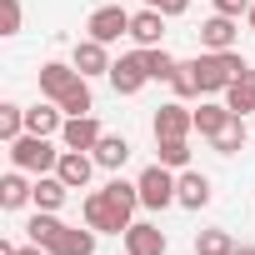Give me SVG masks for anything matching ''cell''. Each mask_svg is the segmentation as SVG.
Returning a JSON list of instances; mask_svg holds the SVG:
<instances>
[{
	"mask_svg": "<svg viewBox=\"0 0 255 255\" xmlns=\"http://www.w3.org/2000/svg\"><path fill=\"white\" fill-rule=\"evenodd\" d=\"M245 70V60L235 55V50H205V55H195V75H200V95H225L230 90V80Z\"/></svg>",
	"mask_w": 255,
	"mask_h": 255,
	"instance_id": "1",
	"label": "cell"
},
{
	"mask_svg": "<svg viewBox=\"0 0 255 255\" xmlns=\"http://www.w3.org/2000/svg\"><path fill=\"white\" fill-rule=\"evenodd\" d=\"M60 155L65 150H55L50 145V135H20V140H10V160H15V170H35V175H50L55 165H60Z\"/></svg>",
	"mask_w": 255,
	"mask_h": 255,
	"instance_id": "2",
	"label": "cell"
},
{
	"mask_svg": "<svg viewBox=\"0 0 255 255\" xmlns=\"http://www.w3.org/2000/svg\"><path fill=\"white\" fill-rule=\"evenodd\" d=\"M85 225L100 230V235H125L130 230V215L110 200V190H90L85 195Z\"/></svg>",
	"mask_w": 255,
	"mask_h": 255,
	"instance_id": "3",
	"label": "cell"
},
{
	"mask_svg": "<svg viewBox=\"0 0 255 255\" xmlns=\"http://www.w3.org/2000/svg\"><path fill=\"white\" fill-rule=\"evenodd\" d=\"M135 185H140V205H145V210H165V205H175V175H170V165H160V160L145 165Z\"/></svg>",
	"mask_w": 255,
	"mask_h": 255,
	"instance_id": "4",
	"label": "cell"
},
{
	"mask_svg": "<svg viewBox=\"0 0 255 255\" xmlns=\"http://www.w3.org/2000/svg\"><path fill=\"white\" fill-rule=\"evenodd\" d=\"M145 80H150V60H145V50H130V55H120V60L110 65V85H115V95H140Z\"/></svg>",
	"mask_w": 255,
	"mask_h": 255,
	"instance_id": "5",
	"label": "cell"
},
{
	"mask_svg": "<svg viewBox=\"0 0 255 255\" xmlns=\"http://www.w3.org/2000/svg\"><path fill=\"white\" fill-rule=\"evenodd\" d=\"M85 30H90V40H100V45H110V40H120V35H130V15H125V5H105L85 20Z\"/></svg>",
	"mask_w": 255,
	"mask_h": 255,
	"instance_id": "6",
	"label": "cell"
},
{
	"mask_svg": "<svg viewBox=\"0 0 255 255\" xmlns=\"http://www.w3.org/2000/svg\"><path fill=\"white\" fill-rule=\"evenodd\" d=\"M190 130H195V110H185L180 100L155 110V140H190Z\"/></svg>",
	"mask_w": 255,
	"mask_h": 255,
	"instance_id": "7",
	"label": "cell"
},
{
	"mask_svg": "<svg viewBox=\"0 0 255 255\" xmlns=\"http://www.w3.org/2000/svg\"><path fill=\"white\" fill-rule=\"evenodd\" d=\"M100 120L95 115H70L65 125H60V140H65V150H95L100 145Z\"/></svg>",
	"mask_w": 255,
	"mask_h": 255,
	"instance_id": "8",
	"label": "cell"
},
{
	"mask_svg": "<svg viewBox=\"0 0 255 255\" xmlns=\"http://www.w3.org/2000/svg\"><path fill=\"white\" fill-rule=\"evenodd\" d=\"M125 255H165V230L150 220H130L125 230Z\"/></svg>",
	"mask_w": 255,
	"mask_h": 255,
	"instance_id": "9",
	"label": "cell"
},
{
	"mask_svg": "<svg viewBox=\"0 0 255 255\" xmlns=\"http://www.w3.org/2000/svg\"><path fill=\"white\" fill-rule=\"evenodd\" d=\"M75 80H80V70H75V65H65V60L40 65V95H45V100H65V95L75 90Z\"/></svg>",
	"mask_w": 255,
	"mask_h": 255,
	"instance_id": "10",
	"label": "cell"
},
{
	"mask_svg": "<svg viewBox=\"0 0 255 255\" xmlns=\"http://www.w3.org/2000/svg\"><path fill=\"white\" fill-rule=\"evenodd\" d=\"M70 65H75V70L90 80V75H110V65H115V60L105 55V45H100V40H90V35H85V40H75V55H70Z\"/></svg>",
	"mask_w": 255,
	"mask_h": 255,
	"instance_id": "11",
	"label": "cell"
},
{
	"mask_svg": "<svg viewBox=\"0 0 255 255\" xmlns=\"http://www.w3.org/2000/svg\"><path fill=\"white\" fill-rule=\"evenodd\" d=\"M165 20H170V15H160V10H150V5H145V10H135V15H130V40H135L140 50L160 45V35H165Z\"/></svg>",
	"mask_w": 255,
	"mask_h": 255,
	"instance_id": "12",
	"label": "cell"
},
{
	"mask_svg": "<svg viewBox=\"0 0 255 255\" xmlns=\"http://www.w3.org/2000/svg\"><path fill=\"white\" fill-rule=\"evenodd\" d=\"M175 205H185V210L210 205V180H205L200 170H180V175H175Z\"/></svg>",
	"mask_w": 255,
	"mask_h": 255,
	"instance_id": "13",
	"label": "cell"
},
{
	"mask_svg": "<svg viewBox=\"0 0 255 255\" xmlns=\"http://www.w3.org/2000/svg\"><path fill=\"white\" fill-rule=\"evenodd\" d=\"M90 170H95V155H85V150H65L60 165H55V175H60L70 190H85V185H90Z\"/></svg>",
	"mask_w": 255,
	"mask_h": 255,
	"instance_id": "14",
	"label": "cell"
},
{
	"mask_svg": "<svg viewBox=\"0 0 255 255\" xmlns=\"http://www.w3.org/2000/svg\"><path fill=\"white\" fill-rule=\"evenodd\" d=\"M235 15H210L205 25H200V45L205 50H235Z\"/></svg>",
	"mask_w": 255,
	"mask_h": 255,
	"instance_id": "15",
	"label": "cell"
},
{
	"mask_svg": "<svg viewBox=\"0 0 255 255\" xmlns=\"http://www.w3.org/2000/svg\"><path fill=\"white\" fill-rule=\"evenodd\" d=\"M95 235H100V230H90V225H85V230H80V225H65L60 240L50 245V255H95Z\"/></svg>",
	"mask_w": 255,
	"mask_h": 255,
	"instance_id": "16",
	"label": "cell"
},
{
	"mask_svg": "<svg viewBox=\"0 0 255 255\" xmlns=\"http://www.w3.org/2000/svg\"><path fill=\"white\" fill-rule=\"evenodd\" d=\"M225 105H230L235 115H250V110H255V70H250V65H245V70L230 80V90H225Z\"/></svg>",
	"mask_w": 255,
	"mask_h": 255,
	"instance_id": "17",
	"label": "cell"
},
{
	"mask_svg": "<svg viewBox=\"0 0 255 255\" xmlns=\"http://www.w3.org/2000/svg\"><path fill=\"white\" fill-rule=\"evenodd\" d=\"M90 155H95L100 170H120L125 160H130V140H125V135H100V145H95Z\"/></svg>",
	"mask_w": 255,
	"mask_h": 255,
	"instance_id": "18",
	"label": "cell"
},
{
	"mask_svg": "<svg viewBox=\"0 0 255 255\" xmlns=\"http://www.w3.org/2000/svg\"><path fill=\"white\" fill-rule=\"evenodd\" d=\"M65 195H70V185H65L55 170L35 180V210H60V205H65Z\"/></svg>",
	"mask_w": 255,
	"mask_h": 255,
	"instance_id": "19",
	"label": "cell"
},
{
	"mask_svg": "<svg viewBox=\"0 0 255 255\" xmlns=\"http://www.w3.org/2000/svg\"><path fill=\"white\" fill-rule=\"evenodd\" d=\"M230 115H235V110H230L225 100H220V105L210 100V105H200V110H195V130H200L205 140H215V135L225 130V120H230Z\"/></svg>",
	"mask_w": 255,
	"mask_h": 255,
	"instance_id": "20",
	"label": "cell"
},
{
	"mask_svg": "<svg viewBox=\"0 0 255 255\" xmlns=\"http://www.w3.org/2000/svg\"><path fill=\"white\" fill-rule=\"evenodd\" d=\"M60 230H65V225L55 220V210H35V215H30V225H25V235H30L35 245H45V250L60 240Z\"/></svg>",
	"mask_w": 255,
	"mask_h": 255,
	"instance_id": "21",
	"label": "cell"
},
{
	"mask_svg": "<svg viewBox=\"0 0 255 255\" xmlns=\"http://www.w3.org/2000/svg\"><path fill=\"white\" fill-rule=\"evenodd\" d=\"M60 105H35V110H25V130L30 135H55L60 130Z\"/></svg>",
	"mask_w": 255,
	"mask_h": 255,
	"instance_id": "22",
	"label": "cell"
},
{
	"mask_svg": "<svg viewBox=\"0 0 255 255\" xmlns=\"http://www.w3.org/2000/svg\"><path fill=\"white\" fill-rule=\"evenodd\" d=\"M25 200H35V185H25L20 170H10L5 180H0V205H5V210H20Z\"/></svg>",
	"mask_w": 255,
	"mask_h": 255,
	"instance_id": "23",
	"label": "cell"
},
{
	"mask_svg": "<svg viewBox=\"0 0 255 255\" xmlns=\"http://www.w3.org/2000/svg\"><path fill=\"white\" fill-rule=\"evenodd\" d=\"M245 135H250V130H245V115H230V120H225V130H220L210 145H215L220 155H235V150H245Z\"/></svg>",
	"mask_w": 255,
	"mask_h": 255,
	"instance_id": "24",
	"label": "cell"
},
{
	"mask_svg": "<svg viewBox=\"0 0 255 255\" xmlns=\"http://www.w3.org/2000/svg\"><path fill=\"white\" fill-rule=\"evenodd\" d=\"M195 255H235V240L225 230H200L195 235Z\"/></svg>",
	"mask_w": 255,
	"mask_h": 255,
	"instance_id": "25",
	"label": "cell"
},
{
	"mask_svg": "<svg viewBox=\"0 0 255 255\" xmlns=\"http://www.w3.org/2000/svg\"><path fill=\"white\" fill-rule=\"evenodd\" d=\"M20 135H25V110H20V105H0V140L10 145V140H20Z\"/></svg>",
	"mask_w": 255,
	"mask_h": 255,
	"instance_id": "26",
	"label": "cell"
},
{
	"mask_svg": "<svg viewBox=\"0 0 255 255\" xmlns=\"http://www.w3.org/2000/svg\"><path fill=\"white\" fill-rule=\"evenodd\" d=\"M170 85H175V95H180V100L200 95V75H195V60H180V65H175V75H170Z\"/></svg>",
	"mask_w": 255,
	"mask_h": 255,
	"instance_id": "27",
	"label": "cell"
},
{
	"mask_svg": "<svg viewBox=\"0 0 255 255\" xmlns=\"http://www.w3.org/2000/svg\"><path fill=\"white\" fill-rule=\"evenodd\" d=\"M55 105H60L65 115H90V105H95V100H90V85H85V75H80V80H75V90H70L65 100H55Z\"/></svg>",
	"mask_w": 255,
	"mask_h": 255,
	"instance_id": "28",
	"label": "cell"
},
{
	"mask_svg": "<svg viewBox=\"0 0 255 255\" xmlns=\"http://www.w3.org/2000/svg\"><path fill=\"white\" fill-rule=\"evenodd\" d=\"M155 150H160V165H170V170L190 165V145L185 140H155Z\"/></svg>",
	"mask_w": 255,
	"mask_h": 255,
	"instance_id": "29",
	"label": "cell"
},
{
	"mask_svg": "<svg viewBox=\"0 0 255 255\" xmlns=\"http://www.w3.org/2000/svg\"><path fill=\"white\" fill-rule=\"evenodd\" d=\"M145 60H150V80H170V75H175V65H180V60H175L170 50H160V45H150V50H145Z\"/></svg>",
	"mask_w": 255,
	"mask_h": 255,
	"instance_id": "30",
	"label": "cell"
},
{
	"mask_svg": "<svg viewBox=\"0 0 255 255\" xmlns=\"http://www.w3.org/2000/svg\"><path fill=\"white\" fill-rule=\"evenodd\" d=\"M210 5H215V15H235V20H240V15L255 5V0H210Z\"/></svg>",
	"mask_w": 255,
	"mask_h": 255,
	"instance_id": "31",
	"label": "cell"
},
{
	"mask_svg": "<svg viewBox=\"0 0 255 255\" xmlns=\"http://www.w3.org/2000/svg\"><path fill=\"white\" fill-rule=\"evenodd\" d=\"M5 5V25H0V35H15L20 30V0H0Z\"/></svg>",
	"mask_w": 255,
	"mask_h": 255,
	"instance_id": "32",
	"label": "cell"
},
{
	"mask_svg": "<svg viewBox=\"0 0 255 255\" xmlns=\"http://www.w3.org/2000/svg\"><path fill=\"white\" fill-rule=\"evenodd\" d=\"M150 10H160V15H185L190 10V0H145Z\"/></svg>",
	"mask_w": 255,
	"mask_h": 255,
	"instance_id": "33",
	"label": "cell"
},
{
	"mask_svg": "<svg viewBox=\"0 0 255 255\" xmlns=\"http://www.w3.org/2000/svg\"><path fill=\"white\" fill-rule=\"evenodd\" d=\"M15 255H50V250H45V245H35V240H30V245H15Z\"/></svg>",
	"mask_w": 255,
	"mask_h": 255,
	"instance_id": "34",
	"label": "cell"
},
{
	"mask_svg": "<svg viewBox=\"0 0 255 255\" xmlns=\"http://www.w3.org/2000/svg\"><path fill=\"white\" fill-rule=\"evenodd\" d=\"M235 255H255V245H235Z\"/></svg>",
	"mask_w": 255,
	"mask_h": 255,
	"instance_id": "35",
	"label": "cell"
},
{
	"mask_svg": "<svg viewBox=\"0 0 255 255\" xmlns=\"http://www.w3.org/2000/svg\"><path fill=\"white\" fill-rule=\"evenodd\" d=\"M245 20H250V30H255V5H250V10H245Z\"/></svg>",
	"mask_w": 255,
	"mask_h": 255,
	"instance_id": "36",
	"label": "cell"
},
{
	"mask_svg": "<svg viewBox=\"0 0 255 255\" xmlns=\"http://www.w3.org/2000/svg\"><path fill=\"white\" fill-rule=\"evenodd\" d=\"M110 5H125V0H110Z\"/></svg>",
	"mask_w": 255,
	"mask_h": 255,
	"instance_id": "37",
	"label": "cell"
}]
</instances>
